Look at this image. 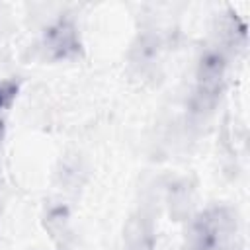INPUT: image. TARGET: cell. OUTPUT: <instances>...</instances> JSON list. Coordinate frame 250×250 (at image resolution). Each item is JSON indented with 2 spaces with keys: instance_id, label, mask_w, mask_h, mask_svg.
<instances>
[{
  "instance_id": "1",
  "label": "cell",
  "mask_w": 250,
  "mask_h": 250,
  "mask_svg": "<svg viewBox=\"0 0 250 250\" xmlns=\"http://www.w3.org/2000/svg\"><path fill=\"white\" fill-rule=\"evenodd\" d=\"M242 236L234 211L213 205L195 215L188 232V250H240Z\"/></svg>"
},
{
  "instance_id": "2",
  "label": "cell",
  "mask_w": 250,
  "mask_h": 250,
  "mask_svg": "<svg viewBox=\"0 0 250 250\" xmlns=\"http://www.w3.org/2000/svg\"><path fill=\"white\" fill-rule=\"evenodd\" d=\"M227 76V57L223 49L209 47L199 57L195 68V107L211 109L219 100Z\"/></svg>"
},
{
  "instance_id": "3",
  "label": "cell",
  "mask_w": 250,
  "mask_h": 250,
  "mask_svg": "<svg viewBox=\"0 0 250 250\" xmlns=\"http://www.w3.org/2000/svg\"><path fill=\"white\" fill-rule=\"evenodd\" d=\"M43 49L51 61H70L82 55V41L70 18H59L43 33Z\"/></svg>"
},
{
  "instance_id": "4",
  "label": "cell",
  "mask_w": 250,
  "mask_h": 250,
  "mask_svg": "<svg viewBox=\"0 0 250 250\" xmlns=\"http://www.w3.org/2000/svg\"><path fill=\"white\" fill-rule=\"evenodd\" d=\"M18 92H20L18 80H12V78L0 80V111L8 109L14 104V100L18 98Z\"/></svg>"
}]
</instances>
